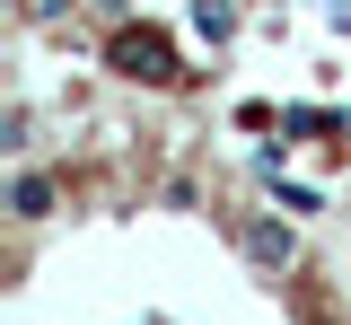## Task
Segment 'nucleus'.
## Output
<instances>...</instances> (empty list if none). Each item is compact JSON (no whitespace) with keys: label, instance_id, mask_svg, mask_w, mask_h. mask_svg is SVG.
<instances>
[{"label":"nucleus","instance_id":"nucleus-4","mask_svg":"<svg viewBox=\"0 0 351 325\" xmlns=\"http://www.w3.org/2000/svg\"><path fill=\"white\" fill-rule=\"evenodd\" d=\"M193 27H202L211 45H228V36H237V0H193Z\"/></svg>","mask_w":351,"mask_h":325},{"label":"nucleus","instance_id":"nucleus-1","mask_svg":"<svg viewBox=\"0 0 351 325\" xmlns=\"http://www.w3.org/2000/svg\"><path fill=\"white\" fill-rule=\"evenodd\" d=\"M106 71L132 80V88H184V62H176V45L158 27H114L106 36Z\"/></svg>","mask_w":351,"mask_h":325},{"label":"nucleus","instance_id":"nucleus-3","mask_svg":"<svg viewBox=\"0 0 351 325\" xmlns=\"http://www.w3.org/2000/svg\"><path fill=\"white\" fill-rule=\"evenodd\" d=\"M9 211H18V220H44V211H53V176H44V167H27V176L9 185Z\"/></svg>","mask_w":351,"mask_h":325},{"label":"nucleus","instance_id":"nucleus-2","mask_svg":"<svg viewBox=\"0 0 351 325\" xmlns=\"http://www.w3.org/2000/svg\"><path fill=\"white\" fill-rule=\"evenodd\" d=\"M246 255H255V264H272V273H281V264L299 255V237L281 229V220H246Z\"/></svg>","mask_w":351,"mask_h":325}]
</instances>
